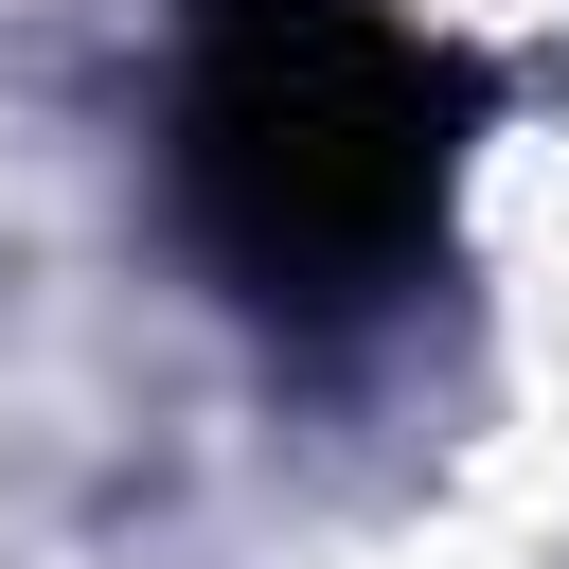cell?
I'll return each mask as SVG.
<instances>
[{"mask_svg":"<svg viewBox=\"0 0 569 569\" xmlns=\"http://www.w3.org/2000/svg\"><path fill=\"white\" fill-rule=\"evenodd\" d=\"M196 213L267 302H356L445 196V71L356 0H213L178 107Z\"/></svg>","mask_w":569,"mask_h":569,"instance_id":"obj_1","label":"cell"}]
</instances>
